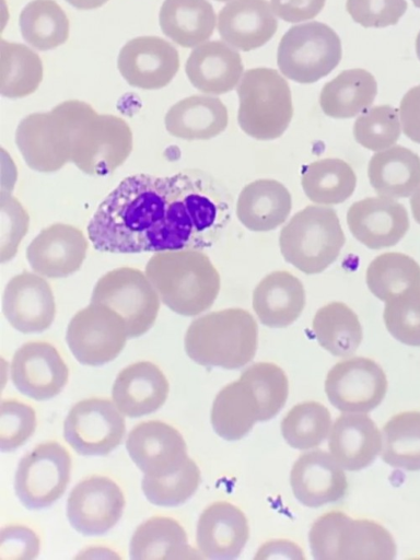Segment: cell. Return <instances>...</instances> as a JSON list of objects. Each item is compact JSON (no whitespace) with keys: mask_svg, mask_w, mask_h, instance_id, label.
<instances>
[{"mask_svg":"<svg viewBox=\"0 0 420 560\" xmlns=\"http://www.w3.org/2000/svg\"><path fill=\"white\" fill-rule=\"evenodd\" d=\"M221 206L199 176L136 174L100 203L88 236L100 252L135 254L198 249L220 224Z\"/></svg>","mask_w":420,"mask_h":560,"instance_id":"1","label":"cell"},{"mask_svg":"<svg viewBox=\"0 0 420 560\" xmlns=\"http://www.w3.org/2000/svg\"><path fill=\"white\" fill-rule=\"evenodd\" d=\"M288 395L289 381L279 365L254 363L217 394L211 425L226 441L241 440L256 422L273 418L285 405Z\"/></svg>","mask_w":420,"mask_h":560,"instance_id":"2","label":"cell"},{"mask_svg":"<svg viewBox=\"0 0 420 560\" xmlns=\"http://www.w3.org/2000/svg\"><path fill=\"white\" fill-rule=\"evenodd\" d=\"M160 300L173 312L196 316L210 308L221 285L209 256L198 249L158 252L145 265Z\"/></svg>","mask_w":420,"mask_h":560,"instance_id":"3","label":"cell"},{"mask_svg":"<svg viewBox=\"0 0 420 560\" xmlns=\"http://www.w3.org/2000/svg\"><path fill=\"white\" fill-rule=\"evenodd\" d=\"M258 326L253 315L240 307L210 312L188 326L186 354L203 366L237 370L250 362L257 350Z\"/></svg>","mask_w":420,"mask_h":560,"instance_id":"4","label":"cell"},{"mask_svg":"<svg viewBox=\"0 0 420 560\" xmlns=\"http://www.w3.org/2000/svg\"><path fill=\"white\" fill-rule=\"evenodd\" d=\"M71 158L88 175L104 176L120 166L132 151V131L127 121L98 114L83 101L70 100Z\"/></svg>","mask_w":420,"mask_h":560,"instance_id":"5","label":"cell"},{"mask_svg":"<svg viewBox=\"0 0 420 560\" xmlns=\"http://www.w3.org/2000/svg\"><path fill=\"white\" fill-rule=\"evenodd\" d=\"M345 243L337 212L315 203L294 213L279 235L284 260L306 275L326 270L338 258Z\"/></svg>","mask_w":420,"mask_h":560,"instance_id":"6","label":"cell"},{"mask_svg":"<svg viewBox=\"0 0 420 560\" xmlns=\"http://www.w3.org/2000/svg\"><path fill=\"white\" fill-rule=\"evenodd\" d=\"M308 542L317 560H392L397 548L380 523L354 520L342 511H329L312 525Z\"/></svg>","mask_w":420,"mask_h":560,"instance_id":"7","label":"cell"},{"mask_svg":"<svg viewBox=\"0 0 420 560\" xmlns=\"http://www.w3.org/2000/svg\"><path fill=\"white\" fill-rule=\"evenodd\" d=\"M241 129L257 140H275L288 129L293 104L289 83L276 70L267 67L245 71L237 85Z\"/></svg>","mask_w":420,"mask_h":560,"instance_id":"8","label":"cell"},{"mask_svg":"<svg viewBox=\"0 0 420 560\" xmlns=\"http://www.w3.org/2000/svg\"><path fill=\"white\" fill-rule=\"evenodd\" d=\"M342 57L341 40L327 24L313 21L296 24L282 36L277 65L288 79L308 84L328 75Z\"/></svg>","mask_w":420,"mask_h":560,"instance_id":"9","label":"cell"},{"mask_svg":"<svg viewBox=\"0 0 420 560\" xmlns=\"http://www.w3.org/2000/svg\"><path fill=\"white\" fill-rule=\"evenodd\" d=\"M160 296L145 272L120 267L103 275L94 285L91 302L103 303L125 320L128 337L144 335L160 311Z\"/></svg>","mask_w":420,"mask_h":560,"instance_id":"10","label":"cell"},{"mask_svg":"<svg viewBox=\"0 0 420 560\" xmlns=\"http://www.w3.org/2000/svg\"><path fill=\"white\" fill-rule=\"evenodd\" d=\"M15 143L32 170L51 173L63 167L71 158L70 101L24 117L15 130Z\"/></svg>","mask_w":420,"mask_h":560,"instance_id":"11","label":"cell"},{"mask_svg":"<svg viewBox=\"0 0 420 560\" xmlns=\"http://www.w3.org/2000/svg\"><path fill=\"white\" fill-rule=\"evenodd\" d=\"M71 477V456L57 441H47L27 452L19 462L14 490L28 510L50 506L66 491Z\"/></svg>","mask_w":420,"mask_h":560,"instance_id":"12","label":"cell"},{"mask_svg":"<svg viewBox=\"0 0 420 560\" xmlns=\"http://www.w3.org/2000/svg\"><path fill=\"white\" fill-rule=\"evenodd\" d=\"M128 330L124 318L109 306L91 302L70 319L67 345L84 365L100 366L115 360L124 350Z\"/></svg>","mask_w":420,"mask_h":560,"instance_id":"13","label":"cell"},{"mask_svg":"<svg viewBox=\"0 0 420 560\" xmlns=\"http://www.w3.org/2000/svg\"><path fill=\"white\" fill-rule=\"evenodd\" d=\"M126 422L114 401L92 397L75 402L63 422L66 442L80 455L105 456L122 442Z\"/></svg>","mask_w":420,"mask_h":560,"instance_id":"14","label":"cell"},{"mask_svg":"<svg viewBox=\"0 0 420 560\" xmlns=\"http://www.w3.org/2000/svg\"><path fill=\"white\" fill-rule=\"evenodd\" d=\"M386 392L385 372L375 361L364 357L337 362L325 380L327 398L343 412H369L383 401Z\"/></svg>","mask_w":420,"mask_h":560,"instance_id":"15","label":"cell"},{"mask_svg":"<svg viewBox=\"0 0 420 560\" xmlns=\"http://www.w3.org/2000/svg\"><path fill=\"white\" fill-rule=\"evenodd\" d=\"M125 504V495L112 478L93 475L71 490L67 500V517L83 536H100L118 523Z\"/></svg>","mask_w":420,"mask_h":560,"instance_id":"16","label":"cell"},{"mask_svg":"<svg viewBox=\"0 0 420 560\" xmlns=\"http://www.w3.org/2000/svg\"><path fill=\"white\" fill-rule=\"evenodd\" d=\"M126 448L143 476L152 478L178 472L190 458L180 432L160 420L135 425L127 436Z\"/></svg>","mask_w":420,"mask_h":560,"instance_id":"17","label":"cell"},{"mask_svg":"<svg viewBox=\"0 0 420 560\" xmlns=\"http://www.w3.org/2000/svg\"><path fill=\"white\" fill-rule=\"evenodd\" d=\"M10 375L21 394L43 401L60 394L68 383L69 369L54 345L32 340L14 352Z\"/></svg>","mask_w":420,"mask_h":560,"instance_id":"18","label":"cell"},{"mask_svg":"<svg viewBox=\"0 0 420 560\" xmlns=\"http://www.w3.org/2000/svg\"><path fill=\"white\" fill-rule=\"evenodd\" d=\"M117 67L131 86L158 90L166 86L179 69L177 49L158 36H139L119 50Z\"/></svg>","mask_w":420,"mask_h":560,"instance_id":"19","label":"cell"},{"mask_svg":"<svg viewBox=\"0 0 420 560\" xmlns=\"http://www.w3.org/2000/svg\"><path fill=\"white\" fill-rule=\"evenodd\" d=\"M2 312L20 332L36 334L48 329L56 315L49 283L43 276L26 270L15 275L4 288Z\"/></svg>","mask_w":420,"mask_h":560,"instance_id":"20","label":"cell"},{"mask_svg":"<svg viewBox=\"0 0 420 560\" xmlns=\"http://www.w3.org/2000/svg\"><path fill=\"white\" fill-rule=\"evenodd\" d=\"M347 224L357 241L377 250L396 245L408 232L410 220L402 203L377 196L353 202L347 211Z\"/></svg>","mask_w":420,"mask_h":560,"instance_id":"21","label":"cell"},{"mask_svg":"<svg viewBox=\"0 0 420 560\" xmlns=\"http://www.w3.org/2000/svg\"><path fill=\"white\" fill-rule=\"evenodd\" d=\"M88 250L83 232L70 224L43 229L26 249L32 269L46 278H65L80 269Z\"/></svg>","mask_w":420,"mask_h":560,"instance_id":"22","label":"cell"},{"mask_svg":"<svg viewBox=\"0 0 420 560\" xmlns=\"http://www.w3.org/2000/svg\"><path fill=\"white\" fill-rule=\"evenodd\" d=\"M248 537L246 515L231 502H213L198 518L196 544L202 558L235 559L241 555Z\"/></svg>","mask_w":420,"mask_h":560,"instance_id":"23","label":"cell"},{"mask_svg":"<svg viewBox=\"0 0 420 560\" xmlns=\"http://www.w3.org/2000/svg\"><path fill=\"white\" fill-rule=\"evenodd\" d=\"M290 485L298 501L308 508L336 502L348 490L347 477L341 466L322 450L300 455L292 466Z\"/></svg>","mask_w":420,"mask_h":560,"instance_id":"24","label":"cell"},{"mask_svg":"<svg viewBox=\"0 0 420 560\" xmlns=\"http://www.w3.org/2000/svg\"><path fill=\"white\" fill-rule=\"evenodd\" d=\"M168 392V381L161 369L150 361H139L117 374L112 398L124 416L139 418L160 409Z\"/></svg>","mask_w":420,"mask_h":560,"instance_id":"25","label":"cell"},{"mask_svg":"<svg viewBox=\"0 0 420 560\" xmlns=\"http://www.w3.org/2000/svg\"><path fill=\"white\" fill-rule=\"evenodd\" d=\"M278 28L267 0H232L218 15V32L230 46L250 51L267 44Z\"/></svg>","mask_w":420,"mask_h":560,"instance_id":"26","label":"cell"},{"mask_svg":"<svg viewBox=\"0 0 420 560\" xmlns=\"http://www.w3.org/2000/svg\"><path fill=\"white\" fill-rule=\"evenodd\" d=\"M243 61L235 48L221 40L198 45L190 52L185 71L194 88L220 95L235 89L242 79Z\"/></svg>","mask_w":420,"mask_h":560,"instance_id":"27","label":"cell"},{"mask_svg":"<svg viewBox=\"0 0 420 560\" xmlns=\"http://www.w3.org/2000/svg\"><path fill=\"white\" fill-rule=\"evenodd\" d=\"M328 448L342 468L357 471L374 462L382 448V435L369 416L348 412L332 424Z\"/></svg>","mask_w":420,"mask_h":560,"instance_id":"28","label":"cell"},{"mask_svg":"<svg viewBox=\"0 0 420 560\" xmlns=\"http://www.w3.org/2000/svg\"><path fill=\"white\" fill-rule=\"evenodd\" d=\"M305 302L302 281L285 270L268 273L253 292V308L259 322L270 328L293 324L302 314Z\"/></svg>","mask_w":420,"mask_h":560,"instance_id":"29","label":"cell"},{"mask_svg":"<svg viewBox=\"0 0 420 560\" xmlns=\"http://www.w3.org/2000/svg\"><path fill=\"white\" fill-rule=\"evenodd\" d=\"M292 209L288 188L276 179L260 178L243 187L236 202V217L253 232H269L283 224Z\"/></svg>","mask_w":420,"mask_h":560,"instance_id":"30","label":"cell"},{"mask_svg":"<svg viewBox=\"0 0 420 560\" xmlns=\"http://www.w3.org/2000/svg\"><path fill=\"white\" fill-rule=\"evenodd\" d=\"M164 124L176 138L208 140L226 129L229 114L219 97L196 94L175 103L167 110Z\"/></svg>","mask_w":420,"mask_h":560,"instance_id":"31","label":"cell"},{"mask_svg":"<svg viewBox=\"0 0 420 560\" xmlns=\"http://www.w3.org/2000/svg\"><path fill=\"white\" fill-rule=\"evenodd\" d=\"M368 177L377 196L396 200L410 197L420 186V156L399 144L375 152L368 164Z\"/></svg>","mask_w":420,"mask_h":560,"instance_id":"32","label":"cell"},{"mask_svg":"<svg viewBox=\"0 0 420 560\" xmlns=\"http://www.w3.org/2000/svg\"><path fill=\"white\" fill-rule=\"evenodd\" d=\"M133 560L202 558L189 546L186 530L178 521L155 515L141 523L129 544Z\"/></svg>","mask_w":420,"mask_h":560,"instance_id":"33","label":"cell"},{"mask_svg":"<svg viewBox=\"0 0 420 560\" xmlns=\"http://www.w3.org/2000/svg\"><path fill=\"white\" fill-rule=\"evenodd\" d=\"M376 94L377 82L371 72L347 69L323 86L319 105L326 116L348 119L371 107Z\"/></svg>","mask_w":420,"mask_h":560,"instance_id":"34","label":"cell"},{"mask_svg":"<svg viewBox=\"0 0 420 560\" xmlns=\"http://www.w3.org/2000/svg\"><path fill=\"white\" fill-rule=\"evenodd\" d=\"M215 20L213 7L207 0H165L159 13L162 32L185 48L207 40L213 34Z\"/></svg>","mask_w":420,"mask_h":560,"instance_id":"35","label":"cell"},{"mask_svg":"<svg viewBox=\"0 0 420 560\" xmlns=\"http://www.w3.org/2000/svg\"><path fill=\"white\" fill-rule=\"evenodd\" d=\"M301 186L315 205L334 206L351 197L357 186L352 167L343 160L326 158L304 166Z\"/></svg>","mask_w":420,"mask_h":560,"instance_id":"36","label":"cell"},{"mask_svg":"<svg viewBox=\"0 0 420 560\" xmlns=\"http://www.w3.org/2000/svg\"><path fill=\"white\" fill-rule=\"evenodd\" d=\"M312 329L319 346L336 357L352 355L363 337L358 315L338 301L317 310Z\"/></svg>","mask_w":420,"mask_h":560,"instance_id":"37","label":"cell"},{"mask_svg":"<svg viewBox=\"0 0 420 560\" xmlns=\"http://www.w3.org/2000/svg\"><path fill=\"white\" fill-rule=\"evenodd\" d=\"M0 93L8 98H21L39 86L44 68L40 57L27 46L1 39Z\"/></svg>","mask_w":420,"mask_h":560,"instance_id":"38","label":"cell"},{"mask_svg":"<svg viewBox=\"0 0 420 560\" xmlns=\"http://www.w3.org/2000/svg\"><path fill=\"white\" fill-rule=\"evenodd\" d=\"M365 282L375 298L386 302L410 289L420 288V265L409 255L384 253L368 266Z\"/></svg>","mask_w":420,"mask_h":560,"instance_id":"39","label":"cell"},{"mask_svg":"<svg viewBox=\"0 0 420 560\" xmlns=\"http://www.w3.org/2000/svg\"><path fill=\"white\" fill-rule=\"evenodd\" d=\"M24 40L38 50H50L69 37V20L55 0H33L19 19Z\"/></svg>","mask_w":420,"mask_h":560,"instance_id":"40","label":"cell"},{"mask_svg":"<svg viewBox=\"0 0 420 560\" xmlns=\"http://www.w3.org/2000/svg\"><path fill=\"white\" fill-rule=\"evenodd\" d=\"M383 462L409 471L420 470V411L393 416L382 429Z\"/></svg>","mask_w":420,"mask_h":560,"instance_id":"41","label":"cell"},{"mask_svg":"<svg viewBox=\"0 0 420 560\" xmlns=\"http://www.w3.org/2000/svg\"><path fill=\"white\" fill-rule=\"evenodd\" d=\"M329 410L317 401L293 406L281 421V433L293 448L307 450L318 446L331 429Z\"/></svg>","mask_w":420,"mask_h":560,"instance_id":"42","label":"cell"},{"mask_svg":"<svg viewBox=\"0 0 420 560\" xmlns=\"http://www.w3.org/2000/svg\"><path fill=\"white\" fill-rule=\"evenodd\" d=\"M399 112L390 105H377L362 112L353 124V137L373 152L396 144L401 135Z\"/></svg>","mask_w":420,"mask_h":560,"instance_id":"43","label":"cell"},{"mask_svg":"<svg viewBox=\"0 0 420 560\" xmlns=\"http://www.w3.org/2000/svg\"><path fill=\"white\" fill-rule=\"evenodd\" d=\"M200 479L198 465L189 458L186 465L174 475L163 478L143 476L141 488L152 504L173 508L192 497L199 487Z\"/></svg>","mask_w":420,"mask_h":560,"instance_id":"44","label":"cell"},{"mask_svg":"<svg viewBox=\"0 0 420 560\" xmlns=\"http://www.w3.org/2000/svg\"><path fill=\"white\" fill-rule=\"evenodd\" d=\"M383 319L399 342L420 347V288L410 289L385 302Z\"/></svg>","mask_w":420,"mask_h":560,"instance_id":"45","label":"cell"},{"mask_svg":"<svg viewBox=\"0 0 420 560\" xmlns=\"http://www.w3.org/2000/svg\"><path fill=\"white\" fill-rule=\"evenodd\" d=\"M34 408L19 399L9 398L0 407V448L12 452L22 446L35 432Z\"/></svg>","mask_w":420,"mask_h":560,"instance_id":"46","label":"cell"},{"mask_svg":"<svg viewBox=\"0 0 420 560\" xmlns=\"http://www.w3.org/2000/svg\"><path fill=\"white\" fill-rule=\"evenodd\" d=\"M406 0H347L351 19L363 27L383 28L398 23L407 11Z\"/></svg>","mask_w":420,"mask_h":560,"instance_id":"47","label":"cell"},{"mask_svg":"<svg viewBox=\"0 0 420 560\" xmlns=\"http://www.w3.org/2000/svg\"><path fill=\"white\" fill-rule=\"evenodd\" d=\"M2 233L1 261L10 260L27 232L28 215L20 201L11 195H1Z\"/></svg>","mask_w":420,"mask_h":560,"instance_id":"48","label":"cell"},{"mask_svg":"<svg viewBox=\"0 0 420 560\" xmlns=\"http://www.w3.org/2000/svg\"><path fill=\"white\" fill-rule=\"evenodd\" d=\"M40 549L37 534L25 525H9L0 532V560H32Z\"/></svg>","mask_w":420,"mask_h":560,"instance_id":"49","label":"cell"},{"mask_svg":"<svg viewBox=\"0 0 420 560\" xmlns=\"http://www.w3.org/2000/svg\"><path fill=\"white\" fill-rule=\"evenodd\" d=\"M326 0H270L277 18L299 23L315 18L324 8Z\"/></svg>","mask_w":420,"mask_h":560,"instance_id":"50","label":"cell"},{"mask_svg":"<svg viewBox=\"0 0 420 560\" xmlns=\"http://www.w3.org/2000/svg\"><path fill=\"white\" fill-rule=\"evenodd\" d=\"M398 112L404 135L420 144V84L405 93Z\"/></svg>","mask_w":420,"mask_h":560,"instance_id":"51","label":"cell"},{"mask_svg":"<svg viewBox=\"0 0 420 560\" xmlns=\"http://www.w3.org/2000/svg\"><path fill=\"white\" fill-rule=\"evenodd\" d=\"M72 7L79 10H93L102 7L108 0H66Z\"/></svg>","mask_w":420,"mask_h":560,"instance_id":"52","label":"cell"},{"mask_svg":"<svg viewBox=\"0 0 420 560\" xmlns=\"http://www.w3.org/2000/svg\"><path fill=\"white\" fill-rule=\"evenodd\" d=\"M409 205L415 221L420 225V186L410 196Z\"/></svg>","mask_w":420,"mask_h":560,"instance_id":"53","label":"cell"},{"mask_svg":"<svg viewBox=\"0 0 420 560\" xmlns=\"http://www.w3.org/2000/svg\"><path fill=\"white\" fill-rule=\"evenodd\" d=\"M416 54H417V57L420 61V31L416 37Z\"/></svg>","mask_w":420,"mask_h":560,"instance_id":"54","label":"cell"},{"mask_svg":"<svg viewBox=\"0 0 420 560\" xmlns=\"http://www.w3.org/2000/svg\"><path fill=\"white\" fill-rule=\"evenodd\" d=\"M413 5L420 9V0H411Z\"/></svg>","mask_w":420,"mask_h":560,"instance_id":"55","label":"cell"},{"mask_svg":"<svg viewBox=\"0 0 420 560\" xmlns=\"http://www.w3.org/2000/svg\"><path fill=\"white\" fill-rule=\"evenodd\" d=\"M215 1L225 2V1H229V0H215Z\"/></svg>","mask_w":420,"mask_h":560,"instance_id":"56","label":"cell"}]
</instances>
